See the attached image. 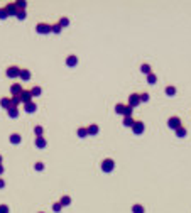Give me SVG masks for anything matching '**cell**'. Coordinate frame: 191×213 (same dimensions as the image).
<instances>
[{"mask_svg": "<svg viewBox=\"0 0 191 213\" xmlns=\"http://www.w3.org/2000/svg\"><path fill=\"white\" fill-rule=\"evenodd\" d=\"M30 76H32V75H30V71H29L27 68H20V71H19V78L22 80V81H29Z\"/></svg>", "mask_w": 191, "mask_h": 213, "instance_id": "cell-10", "label": "cell"}, {"mask_svg": "<svg viewBox=\"0 0 191 213\" xmlns=\"http://www.w3.org/2000/svg\"><path fill=\"white\" fill-rule=\"evenodd\" d=\"M52 210H54V212H56V213L63 210V206H61V205H59V201H58V203H52Z\"/></svg>", "mask_w": 191, "mask_h": 213, "instance_id": "cell-37", "label": "cell"}, {"mask_svg": "<svg viewBox=\"0 0 191 213\" xmlns=\"http://www.w3.org/2000/svg\"><path fill=\"white\" fill-rule=\"evenodd\" d=\"M3 186H5V181H3V179L0 178V188H3Z\"/></svg>", "mask_w": 191, "mask_h": 213, "instance_id": "cell-40", "label": "cell"}, {"mask_svg": "<svg viewBox=\"0 0 191 213\" xmlns=\"http://www.w3.org/2000/svg\"><path fill=\"white\" fill-rule=\"evenodd\" d=\"M58 24H59L61 27H68V26H70V19H68V17H61Z\"/></svg>", "mask_w": 191, "mask_h": 213, "instance_id": "cell-33", "label": "cell"}, {"mask_svg": "<svg viewBox=\"0 0 191 213\" xmlns=\"http://www.w3.org/2000/svg\"><path fill=\"white\" fill-rule=\"evenodd\" d=\"M15 5H17V9H19V10H27V2H24V0L15 2Z\"/></svg>", "mask_w": 191, "mask_h": 213, "instance_id": "cell-30", "label": "cell"}, {"mask_svg": "<svg viewBox=\"0 0 191 213\" xmlns=\"http://www.w3.org/2000/svg\"><path fill=\"white\" fill-rule=\"evenodd\" d=\"M139 98H141V103H145V102H149V93L142 91V93H139Z\"/></svg>", "mask_w": 191, "mask_h": 213, "instance_id": "cell-32", "label": "cell"}, {"mask_svg": "<svg viewBox=\"0 0 191 213\" xmlns=\"http://www.w3.org/2000/svg\"><path fill=\"white\" fill-rule=\"evenodd\" d=\"M19 105H20V98L19 97H10V106L19 108Z\"/></svg>", "mask_w": 191, "mask_h": 213, "instance_id": "cell-23", "label": "cell"}, {"mask_svg": "<svg viewBox=\"0 0 191 213\" xmlns=\"http://www.w3.org/2000/svg\"><path fill=\"white\" fill-rule=\"evenodd\" d=\"M0 105L3 106V108H10V98L2 97V98H0Z\"/></svg>", "mask_w": 191, "mask_h": 213, "instance_id": "cell-26", "label": "cell"}, {"mask_svg": "<svg viewBox=\"0 0 191 213\" xmlns=\"http://www.w3.org/2000/svg\"><path fill=\"white\" fill-rule=\"evenodd\" d=\"M86 130H88V136H97L98 130H100V127L97 125V124H90V125H86Z\"/></svg>", "mask_w": 191, "mask_h": 213, "instance_id": "cell-12", "label": "cell"}, {"mask_svg": "<svg viewBox=\"0 0 191 213\" xmlns=\"http://www.w3.org/2000/svg\"><path fill=\"white\" fill-rule=\"evenodd\" d=\"M29 91H30V95H32V98H34V97H39L41 93H42V88H41L39 85H36V86L30 88Z\"/></svg>", "mask_w": 191, "mask_h": 213, "instance_id": "cell-16", "label": "cell"}, {"mask_svg": "<svg viewBox=\"0 0 191 213\" xmlns=\"http://www.w3.org/2000/svg\"><path fill=\"white\" fill-rule=\"evenodd\" d=\"M123 106H125V103H117V105H115V112H117L119 115H123Z\"/></svg>", "mask_w": 191, "mask_h": 213, "instance_id": "cell-34", "label": "cell"}, {"mask_svg": "<svg viewBox=\"0 0 191 213\" xmlns=\"http://www.w3.org/2000/svg\"><path fill=\"white\" fill-rule=\"evenodd\" d=\"M2 163H3V157H2V154H0V164H2Z\"/></svg>", "mask_w": 191, "mask_h": 213, "instance_id": "cell-42", "label": "cell"}, {"mask_svg": "<svg viewBox=\"0 0 191 213\" xmlns=\"http://www.w3.org/2000/svg\"><path fill=\"white\" fill-rule=\"evenodd\" d=\"M7 115H9L10 118H17V117H19V108H14V106L7 108Z\"/></svg>", "mask_w": 191, "mask_h": 213, "instance_id": "cell-15", "label": "cell"}, {"mask_svg": "<svg viewBox=\"0 0 191 213\" xmlns=\"http://www.w3.org/2000/svg\"><path fill=\"white\" fill-rule=\"evenodd\" d=\"M59 205H61V206H70V205H71V198L68 196V194H63V196H61V200H59Z\"/></svg>", "mask_w": 191, "mask_h": 213, "instance_id": "cell-19", "label": "cell"}, {"mask_svg": "<svg viewBox=\"0 0 191 213\" xmlns=\"http://www.w3.org/2000/svg\"><path fill=\"white\" fill-rule=\"evenodd\" d=\"M130 129H132V132H134L135 136H141L142 132H144V129H145V125H144V122H142V120H135V122H134V125H132Z\"/></svg>", "mask_w": 191, "mask_h": 213, "instance_id": "cell-4", "label": "cell"}, {"mask_svg": "<svg viewBox=\"0 0 191 213\" xmlns=\"http://www.w3.org/2000/svg\"><path fill=\"white\" fill-rule=\"evenodd\" d=\"M9 15H7V12H5V9L3 7H0V19H7Z\"/></svg>", "mask_w": 191, "mask_h": 213, "instance_id": "cell-38", "label": "cell"}, {"mask_svg": "<svg viewBox=\"0 0 191 213\" xmlns=\"http://www.w3.org/2000/svg\"><path fill=\"white\" fill-rule=\"evenodd\" d=\"M36 30H37L39 34H49L51 32V24H48V22H39V24L36 26Z\"/></svg>", "mask_w": 191, "mask_h": 213, "instance_id": "cell-6", "label": "cell"}, {"mask_svg": "<svg viewBox=\"0 0 191 213\" xmlns=\"http://www.w3.org/2000/svg\"><path fill=\"white\" fill-rule=\"evenodd\" d=\"M141 71H142V73H144V75H145V76H147L149 73H152V68H151V64H149V63H142V64H141Z\"/></svg>", "mask_w": 191, "mask_h": 213, "instance_id": "cell-18", "label": "cell"}, {"mask_svg": "<svg viewBox=\"0 0 191 213\" xmlns=\"http://www.w3.org/2000/svg\"><path fill=\"white\" fill-rule=\"evenodd\" d=\"M141 103V98H139V93H130L129 95V100H127V105L132 106V108H135V106Z\"/></svg>", "mask_w": 191, "mask_h": 213, "instance_id": "cell-5", "label": "cell"}, {"mask_svg": "<svg viewBox=\"0 0 191 213\" xmlns=\"http://www.w3.org/2000/svg\"><path fill=\"white\" fill-rule=\"evenodd\" d=\"M10 210H9V206L7 205H0V213H9Z\"/></svg>", "mask_w": 191, "mask_h": 213, "instance_id": "cell-39", "label": "cell"}, {"mask_svg": "<svg viewBox=\"0 0 191 213\" xmlns=\"http://www.w3.org/2000/svg\"><path fill=\"white\" fill-rule=\"evenodd\" d=\"M34 134H36V137H44V129H42V125L34 127Z\"/></svg>", "mask_w": 191, "mask_h": 213, "instance_id": "cell-24", "label": "cell"}, {"mask_svg": "<svg viewBox=\"0 0 191 213\" xmlns=\"http://www.w3.org/2000/svg\"><path fill=\"white\" fill-rule=\"evenodd\" d=\"M61 30H63V27H61V26L58 24V22L51 26V32H54V34H61Z\"/></svg>", "mask_w": 191, "mask_h": 213, "instance_id": "cell-28", "label": "cell"}, {"mask_svg": "<svg viewBox=\"0 0 191 213\" xmlns=\"http://www.w3.org/2000/svg\"><path fill=\"white\" fill-rule=\"evenodd\" d=\"M66 64H68V66H76V64H78V58H76L74 54H70V56L66 58Z\"/></svg>", "mask_w": 191, "mask_h": 213, "instance_id": "cell-14", "label": "cell"}, {"mask_svg": "<svg viewBox=\"0 0 191 213\" xmlns=\"http://www.w3.org/2000/svg\"><path fill=\"white\" fill-rule=\"evenodd\" d=\"M34 169H36V171H44V163L37 161V163L34 164Z\"/></svg>", "mask_w": 191, "mask_h": 213, "instance_id": "cell-36", "label": "cell"}, {"mask_svg": "<svg viewBox=\"0 0 191 213\" xmlns=\"http://www.w3.org/2000/svg\"><path fill=\"white\" fill-rule=\"evenodd\" d=\"M22 85L20 83H14V85H10V95L12 97H19L20 93H22Z\"/></svg>", "mask_w": 191, "mask_h": 213, "instance_id": "cell-9", "label": "cell"}, {"mask_svg": "<svg viewBox=\"0 0 191 213\" xmlns=\"http://www.w3.org/2000/svg\"><path fill=\"white\" fill-rule=\"evenodd\" d=\"M34 144H36V147H37V149H44V147L48 145V140H46L44 137H36Z\"/></svg>", "mask_w": 191, "mask_h": 213, "instance_id": "cell-13", "label": "cell"}, {"mask_svg": "<svg viewBox=\"0 0 191 213\" xmlns=\"http://www.w3.org/2000/svg\"><path fill=\"white\" fill-rule=\"evenodd\" d=\"M132 112H134V108L125 103V106H123V117H132Z\"/></svg>", "mask_w": 191, "mask_h": 213, "instance_id": "cell-29", "label": "cell"}, {"mask_svg": "<svg viewBox=\"0 0 191 213\" xmlns=\"http://www.w3.org/2000/svg\"><path fill=\"white\" fill-rule=\"evenodd\" d=\"M2 174H3V166L0 164V176H2Z\"/></svg>", "mask_w": 191, "mask_h": 213, "instance_id": "cell-41", "label": "cell"}, {"mask_svg": "<svg viewBox=\"0 0 191 213\" xmlns=\"http://www.w3.org/2000/svg\"><path fill=\"white\" fill-rule=\"evenodd\" d=\"M168 127L169 129H172V130H176V129H179L181 127V118L178 115H172L168 118Z\"/></svg>", "mask_w": 191, "mask_h": 213, "instance_id": "cell-2", "label": "cell"}, {"mask_svg": "<svg viewBox=\"0 0 191 213\" xmlns=\"http://www.w3.org/2000/svg\"><path fill=\"white\" fill-rule=\"evenodd\" d=\"M10 144H20V140H22V137L20 134H10Z\"/></svg>", "mask_w": 191, "mask_h": 213, "instance_id": "cell-20", "label": "cell"}, {"mask_svg": "<svg viewBox=\"0 0 191 213\" xmlns=\"http://www.w3.org/2000/svg\"><path fill=\"white\" fill-rule=\"evenodd\" d=\"M145 210H144V206L142 205H139V203H135L134 206H132V213H144Z\"/></svg>", "mask_w": 191, "mask_h": 213, "instance_id": "cell-27", "label": "cell"}, {"mask_svg": "<svg viewBox=\"0 0 191 213\" xmlns=\"http://www.w3.org/2000/svg\"><path fill=\"white\" fill-rule=\"evenodd\" d=\"M3 9H5V12H7V15H10V17H15V15L19 14V9H17L15 2H9Z\"/></svg>", "mask_w": 191, "mask_h": 213, "instance_id": "cell-3", "label": "cell"}, {"mask_svg": "<svg viewBox=\"0 0 191 213\" xmlns=\"http://www.w3.org/2000/svg\"><path fill=\"white\" fill-rule=\"evenodd\" d=\"M39 213H44V212H39Z\"/></svg>", "mask_w": 191, "mask_h": 213, "instance_id": "cell-43", "label": "cell"}, {"mask_svg": "<svg viewBox=\"0 0 191 213\" xmlns=\"http://www.w3.org/2000/svg\"><path fill=\"white\" fill-rule=\"evenodd\" d=\"M76 136L80 137V139H85V137L88 136V130H86V127H78V129H76Z\"/></svg>", "mask_w": 191, "mask_h": 213, "instance_id": "cell-17", "label": "cell"}, {"mask_svg": "<svg viewBox=\"0 0 191 213\" xmlns=\"http://www.w3.org/2000/svg\"><path fill=\"white\" fill-rule=\"evenodd\" d=\"M101 171L103 173H112L113 169H115V161L113 159H110V157H105L103 161H101Z\"/></svg>", "mask_w": 191, "mask_h": 213, "instance_id": "cell-1", "label": "cell"}, {"mask_svg": "<svg viewBox=\"0 0 191 213\" xmlns=\"http://www.w3.org/2000/svg\"><path fill=\"white\" fill-rule=\"evenodd\" d=\"M134 122H135L134 117H123V127H132Z\"/></svg>", "mask_w": 191, "mask_h": 213, "instance_id": "cell-21", "label": "cell"}, {"mask_svg": "<svg viewBox=\"0 0 191 213\" xmlns=\"http://www.w3.org/2000/svg\"><path fill=\"white\" fill-rule=\"evenodd\" d=\"M147 83H149V85H156V83H157V76H156L154 73H149V75H147Z\"/></svg>", "mask_w": 191, "mask_h": 213, "instance_id": "cell-25", "label": "cell"}, {"mask_svg": "<svg viewBox=\"0 0 191 213\" xmlns=\"http://www.w3.org/2000/svg\"><path fill=\"white\" fill-rule=\"evenodd\" d=\"M19 98H20V103H24V105H26V103H30V102H32V95H30L29 90H26V88L22 90V93L19 95Z\"/></svg>", "mask_w": 191, "mask_h": 213, "instance_id": "cell-7", "label": "cell"}, {"mask_svg": "<svg viewBox=\"0 0 191 213\" xmlns=\"http://www.w3.org/2000/svg\"><path fill=\"white\" fill-rule=\"evenodd\" d=\"M19 71H20V68L19 66H9V68L5 69V75H7V78H19Z\"/></svg>", "mask_w": 191, "mask_h": 213, "instance_id": "cell-8", "label": "cell"}, {"mask_svg": "<svg viewBox=\"0 0 191 213\" xmlns=\"http://www.w3.org/2000/svg\"><path fill=\"white\" fill-rule=\"evenodd\" d=\"M26 15H27V10H19V14H17L15 17H17L19 20H24L26 19Z\"/></svg>", "mask_w": 191, "mask_h": 213, "instance_id": "cell-35", "label": "cell"}, {"mask_svg": "<svg viewBox=\"0 0 191 213\" xmlns=\"http://www.w3.org/2000/svg\"><path fill=\"white\" fill-rule=\"evenodd\" d=\"M174 132H176V136L179 137V139H181V137H186V134H188V130H186V129H184L183 125L179 127V129H176Z\"/></svg>", "mask_w": 191, "mask_h": 213, "instance_id": "cell-22", "label": "cell"}, {"mask_svg": "<svg viewBox=\"0 0 191 213\" xmlns=\"http://www.w3.org/2000/svg\"><path fill=\"white\" fill-rule=\"evenodd\" d=\"M24 110H26L27 113H34V112L37 110V105H36V102L32 100L30 103H26V105H24Z\"/></svg>", "mask_w": 191, "mask_h": 213, "instance_id": "cell-11", "label": "cell"}, {"mask_svg": "<svg viewBox=\"0 0 191 213\" xmlns=\"http://www.w3.org/2000/svg\"><path fill=\"white\" fill-rule=\"evenodd\" d=\"M166 95H168V97H174V95H176V88L172 86V85H169V86L166 88Z\"/></svg>", "mask_w": 191, "mask_h": 213, "instance_id": "cell-31", "label": "cell"}]
</instances>
